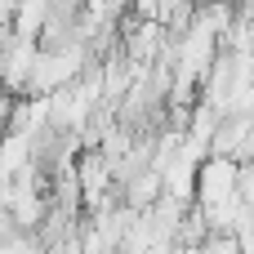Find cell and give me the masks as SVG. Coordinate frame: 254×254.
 Instances as JSON below:
<instances>
[{"label": "cell", "mask_w": 254, "mask_h": 254, "mask_svg": "<svg viewBox=\"0 0 254 254\" xmlns=\"http://www.w3.org/2000/svg\"><path fill=\"white\" fill-rule=\"evenodd\" d=\"M36 58H40V45L27 40V36H9L4 54H0V89L9 94H27V80L36 71Z\"/></svg>", "instance_id": "1"}, {"label": "cell", "mask_w": 254, "mask_h": 254, "mask_svg": "<svg viewBox=\"0 0 254 254\" xmlns=\"http://www.w3.org/2000/svg\"><path fill=\"white\" fill-rule=\"evenodd\" d=\"M0 254H45L40 232H9V237L0 241Z\"/></svg>", "instance_id": "2"}, {"label": "cell", "mask_w": 254, "mask_h": 254, "mask_svg": "<svg viewBox=\"0 0 254 254\" xmlns=\"http://www.w3.org/2000/svg\"><path fill=\"white\" fill-rule=\"evenodd\" d=\"M0 143H4V129H0Z\"/></svg>", "instance_id": "3"}]
</instances>
